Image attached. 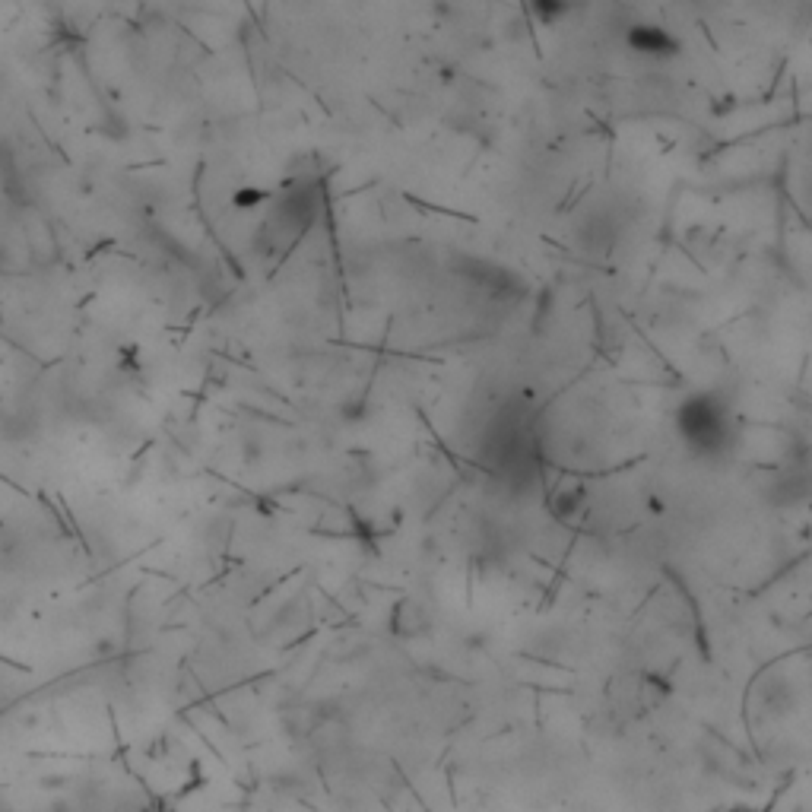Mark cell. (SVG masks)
<instances>
[{
  "instance_id": "cell-1",
  "label": "cell",
  "mask_w": 812,
  "mask_h": 812,
  "mask_svg": "<svg viewBox=\"0 0 812 812\" xmlns=\"http://www.w3.org/2000/svg\"><path fill=\"white\" fill-rule=\"evenodd\" d=\"M676 435L682 438L695 457L717 460L727 457L740 438V422H736L730 403L714 391H695L676 406L673 416Z\"/></svg>"
},
{
  "instance_id": "cell-2",
  "label": "cell",
  "mask_w": 812,
  "mask_h": 812,
  "mask_svg": "<svg viewBox=\"0 0 812 812\" xmlns=\"http://www.w3.org/2000/svg\"><path fill=\"white\" fill-rule=\"evenodd\" d=\"M629 45L638 51V54H648V58H673L679 42L673 39V35L667 29H660V26H648V23H641L629 32Z\"/></svg>"
}]
</instances>
